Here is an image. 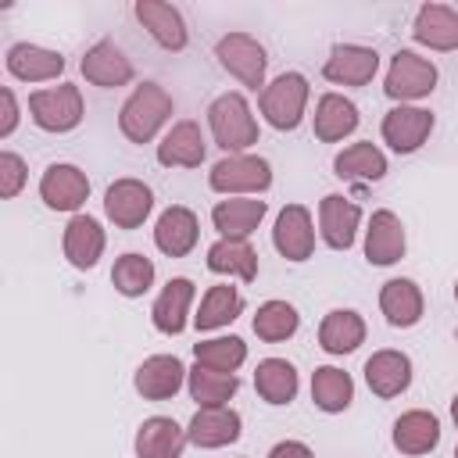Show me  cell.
Masks as SVG:
<instances>
[{
    "instance_id": "21",
    "label": "cell",
    "mask_w": 458,
    "mask_h": 458,
    "mask_svg": "<svg viewBox=\"0 0 458 458\" xmlns=\"http://www.w3.org/2000/svg\"><path fill=\"white\" fill-rule=\"evenodd\" d=\"M200 240V222L186 204H172L154 222V247L168 258H186Z\"/></svg>"
},
{
    "instance_id": "9",
    "label": "cell",
    "mask_w": 458,
    "mask_h": 458,
    "mask_svg": "<svg viewBox=\"0 0 458 458\" xmlns=\"http://www.w3.org/2000/svg\"><path fill=\"white\" fill-rule=\"evenodd\" d=\"M154 211V190L143 179H114L104 190V215L114 229H140Z\"/></svg>"
},
{
    "instance_id": "33",
    "label": "cell",
    "mask_w": 458,
    "mask_h": 458,
    "mask_svg": "<svg viewBox=\"0 0 458 458\" xmlns=\"http://www.w3.org/2000/svg\"><path fill=\"white\" fill-rule=\"evenodd\" d=\"M333 175L351 182H379L386 175V154L372 140H358L333 157Z\"/></svg>"
},
{
    "instance_id": "32",
    "label": "cell",
    "mask_w": 458,
    "mask_h": 458,
    "mask_svg": "<svg viewBox=\"0 0 458 458\" xmlns=\"http://www.w3.org/2000/svg\"><path fill=\"white\" fill-rule=\"evenodd\" d=\"M208 268L215 276H229L240 283H254L258 279V250L250 247V240H229L218 236L208 247Z\"/></svg>"
},
{
    "instance_id": "23",
    "label": "cell",
    "mask_w": 458,
    "mask_h": 458,
    "mask_svg": "<svg viewBox=\"0 0 458 458\" xmlns=\"http://www.w3.org/2000/svg\"><path fill=\"white\" fill-rule=\"evenodd\" d=\"M4 68L18 82H54L64 72V54L36 47V43H11L7 57H4Z\"/></svg>"
},
{
    "instance_id": "8",
    "label": "cell",
    "mask_w": 458,
    "mask_h": 458,
    "mask_svg": "<svg viewBox=\"0 0 458 458\" xmlns=\"http://www.w3.org/2000/svg\"><path fill=\"white\" fill-rule=\"evenodd\" d=\"M39 200L50 211L79 215L82 204L89 200V175L72 161H54L39 175Z\"/></svg>"
},
{
    "instance_id": "4",
    "label": "cell",
    "mask_w": 458,
    "mask_h": 458,
    "mask_svg": "<svg viewBox=\"0 0 458 458\" xmlns=\"http://www.w3.org/2000/svg\"><path fill=\"white\" fill-rule=\"evenodd\" d=\"M208 186L222 197H261L272 186V165L258 154H225L211 165Z\"/></svg>"
},
{
    "instance_id": "30",
    "label": "cell",
    "mask_w": 458,
    "mask_h": 458,
    "mask_svg": "<svg viewBox=\"0 0 458 458\" xmlns=\"http://www.w3.org/2000/svg\"><path fill=\"white\" fill-rule=\"evenodd\" d=\"M190 437L168 415H150L136 429V458H182Z\"/></svg>"
},
{
    "instance_id": "44",
    "label": "cell",
    "mask_w": 458,
    "mask_h": 458,
    "mask_svg": "<svg viewBox=\"0 0 458 458\" xmlns=\"http://www.w3.org/2000/svg\"><path fill=\"white\" fill-rule=\"evenodd\" d=\"M451 419H454V426H458V394L451 397Z\"/></svg>"
},
{
    "instance_id": "1",
    "label": "cell",
    "mask_w": 458,
    "mask_h": 458,
    "mask_svg": "<svg viewBox=\"0 0 458 458\" xmlns=\"http://www.w3.org/2000/svg\"><path fill=\"white\" fill-rule=\"evenodd\" d=\"M175 100L161 82H140L132 86V93L125 97L122 111H118V129L129 143H150L172 118Z\"/></svg>"
},
{
    "instance_id": "25",
    "label": "cell",
    "mask_w": 458,
    "mask_h": 458,
    "mask_svg": "<svg viewBox=\"0 0 458 458\" xmlns=\"http://www.w3.org/2000/svg\"><path fill=\"white\" fill-rule=\"evenodd\" d=\"M365 383L376 397L390 401V397H401L408 386H411V358L404 351H394V347H383L376 351L369 361H365Z\"/></svg>"
},
{
    "instance_id": "15",
    "label": "cell",
    "mask_w": 458,
    "mask_h": 458,
    "mask_svg": "<svg viewBox=\"0 0 458 458\" xmlns=\"http://www.w3.org/2000/svg\"><path fill=\"white\" fill-rule=\"evenodd\" d=\"M243 433V419L236 408L222 404V408H197L190 426H186V437L193 447L200 451H218V447H229L236 444Z\"/></svg>"
},
{
    "instance_id": "43",
    "label": "cell",
    "mask_w": 458,
    "mask_h": 458,
    "mask_svg": "<svg viewBox=\"0 0 458 458\" xmlns=\"http://www.w3.org/2000/svg\"><path fill=\"white\" fill-rule=\"evenodd\" d=\"M268 458H315V451L304 440H279V444H272Z\"/></svg>"
},
{
    "instance_id": "46",
    "label": "cell",
    "mask_w": 458,
    "mask_h": 458,
    "mask_svg": "<svg viewBox=\"0 0 458 458\" xmlns=\"http://www.w3.org/2000/svg\"><path fill=\"white\" fill-rule=\"evenodd\" d=\"M454 458H458V444H454Z\"/></svg>"
},
{
    "instance_id": "24",
    "label": "cell",
    "mask_w": 458,
    "mask_h": 458,
    "mask_svg": "<svg viewBox=\"0 0 458 458\" xmlns=\"http://www.w3.org/2000/svg\"><path fill=\"white\" fill-rule=\"evenodd\" d=\"M204 154H208V140L193 118L175 122L157 143V165L165 168H200Z\"/></svg>"
},
{
    "instance_id": "26",
    "label": "cell",
    "mask_w": 458,
    "mask_h": 458,
    "mask_svg": "<svg viewBox=\"0 0 458 458\" xmlns=\"http://www.w3.org/2000/svg\"><path fill=\"white\" fill-rule=\"evenodd\" d=\"M411 39L429 50H458V11L451 4H422L411 21Z\"/></svg>"
},
{
    "instance_id": "27",
    "label": "cell",
    "mask_w": 458,
    "mask_h": 458,
    "mask_svg": "<svg viewBox=\"0 0 458 458\" xmlns=\"http://www.w3.org/2000/svg\"><path fill=\"white\" fill-rule=\"evenodd\" d=\"M390 440L401 454H429L437 444H440V419L426 408H411V411H401L394 419V429H390Z\"/></svg>"
},
{
    "instance_id": "17",
    "label": "cell",
    "mask_w": 458,
    "mask_h": 458,
    "mask_svg": "<svg viewBox=\"0 0 458 458\" xmlns=\"http://www.w3.org/2000/svg\"><path fill=\"white\" fill-rule=\"evenodd\" d=\"M272 243H276V250L286 261H308L311 250H315V222H311V211L304 204H286L276 215Z\"/></svg>"
},
{
    "instance_id": "31",
    "label": "cell",
    "mask_w": 458,
    "mask_h": 458,
    "mask_svg": "<svg viewBox=\"0 0 458 458\" xmlns=\"http://www.w3.org/2000/svg\"><path fill=\"white\" fill-rule=\"evenodd\" d=\"M365 318L354 308H333L318 322V347L326 354H351L365 344Z\"/></svg>"
},
{
    "instance_id": "39",
    "label": "cell",
    "mask_w": 458,
    "mask_h": 458,
    "mask_svg": "<svg viewBox=\"0 0 458 458\" xmlns=\"http://www.w3.org/2000/svg\"><path fill=\"white\" fill-rule=\"evenodd\" d=\"M154 276H157L154 261L147 254H140V250H125L111 268V283H114V290L122 297H143L154 286Z\"/></svg>"
},
{
    "instance_id": "34",
    "label": "cell",
    "mask_w": 458,
    "mask_h": 458,
    "mask_svg": "<svg viewBox=\"0 0 458 458\" xmlns=\"http://www.w3.org/2000/svg\"><path fill=\"white\" fill-rule=\"evenodd\" d=\"M240 315H243V293L236 286H229V283H215V286L204 290L200 308L193 315V326L200 333H215V329H222L229 322H236Z\"/></svg>"
},
{
    "instance_id": "38",
    "label": "cell",
    "mask_w": 458,
    "mask_h": 458,
    "mask_svg": "<svg viewBox=\"0 0 458 458\" xmlns=\"http://www.w3.org/2000/svg\"><path fill=\"white\" fill-rule=\"evenodd\" d=\"M250 326H254L258 340L283 344V340H290L301 329V315H297V308L290 301H265V304H258Z\"/></svg>"
},
{
    "instance_id": "29",
    "label": "cell",
    "mask_w": 458,
    "mask_h": 458,
    "mask_svg": "<svg viewBox=\"0 0 458 458\" xmlns=\"http://www.w3.org/2000/svg\"><path fill=\"white\" fill-rule=\"evenodd\" d=\"M268 204L261 197H225V200H215L211 208V225L218 229V236H229V240H247L261 218H265Z\"/></svg>"
},
{
    "instance_id": "42",
    "label": "cell",
    "mask_w": 458,
    "mask_h": 458,
    "mask_svg": "<svg viewBox=\"0 0 458 458\" xmlns=\"http://www.w3.org/2000/svg\"><path fill=\"white\" fill-rule=\"evenodd\" d=\"M0 140H11L14 136V129H18V118H21V111H18V97H14V89L11 86H4L0 89Z\"/></svg>"
},
{
    "instance_id": "35",
    "label": "cell",
    "mask_w": 458,
    "mask_h": 458,
    "mask_svg": "<svg viewBox=\"0 0 458 458\" xmlns=\"http://www.w3.org/2000/svg\"><path fill=\"white\" fill-rule=\"evenodd\" d=\"M254 390L265 404H290L301 390V376L286 358H261L254 369Z\"/></svg>"
},
{
    "instance_id": "37",
    "label": "cell",
    "mask_w": 458,
    "mask_h": 458,
    "mask_svg": "<svg viewBox=\"0 0 458 458\" xmlns=\"http://www.w3.org/2000/svg\"><path fill=\"white\" fill-rule=\"evenodd\" d=\"M186 390L190 397L200 404V408H222L236 397L240 390V376L236 372H215V369H204V365H193L186 372Z\"/></svg>"
},
{
    "instance_id": "41",
    "label": "cell",
    "mask_w": 458,
    "mask_h": 458,
    "mask_svg": "<svg viewBox=\"0 0 458 458\" xmlns=\"http://www.w3.org/2000/svg\"><path fill=\"white\" fill-rule=\"evenodd\" d=\"M29 182V165L21 154L14 150H0V197L4 200H14Z\"/></svg>"
},
{
    "instance_id": "12",
    "label": "cell",
    "mask_w": 458,
    "mask_h": 458,
    "mask_svg": "<svg viewBox=\"0 0 458 458\" xmlns=\"http://www.w3.org/2000/svg\"><path fill=\"white\" fill-rule=\"evenodd\" d=\"M79 68H82V79L93 82V86H100V89H118V86H129V82L136 79L132 61H129L125 50H122L118 43H111V39H97V43L82 54Z\"/></svg>"
},
{
    "instance_id": "40",
    "label": "cell",
    "mask_w": 458,
    "mask_h": 458,
    "mask_svg": "<svg viewBox=\"0 0 458 458\" xmlns=\"http://www.w3.org/2000/svg\"><path fill=\"white\" fill-rule=\"evenodd\" d=\"M193 358L204 369L215 372H236L247 361V344L240 336H208L200 344H193Z\"/></svg>"
},
{
    "instance_id": "13",
    "label": "cell",
    "mask_w": 458,
    "mask_h": 458,
    "mask_svg": "<svg viewBox=\"0 0 458 458\" xmlns=\"http://www.w3.org/2000/svg\"><path fill=\"white\" fill-rule=\"evenodd\" d=\"M361 208L344 193H326L318 200V236L333 250H351L358 240Z\"/></svg>"
},
{
    "instance_id": "16",
    "label": "cell",
    "mask_w": 458,
    "mask_h": 458,
    "mask_svg": "<svg viewBox=\"0 0 458 458\" xmlns=\"http://www.w3.org/2000/svg\"><path fill=\"white\" fill-rule=\"evenodd\" d=\"M379 72V54L361 43H336L322 64V75L333 86H365Z\"/></svg>"
},
{
    "instance_id": "3",
    "label": "cell",
    "mask_w": 458,
    "mask_h": 458,
    "mask_svg": "<svg viewBox=\"0 0 458 458\" xmlns=\"http://www.w3.org/2000/svg\"><path fill=\"white\" fill-rule=\"evenodd\" d=\"M308 97H311V86L301 72H283L276 75L272 82H265L261 97H258V107L265 114V122L279 132H293L301 122H304V111H308Z\"/></svg>"
},
{
    "instance_id": "2",
    "label": "cell",
    "mask_w": 458,
    "mask_h": 458,
    "mask_svg": "<svg viewBox=\"0 0 458 458\" xmlns=\"http://www.w3.org/2000/svg\"><path fill=\"white\" fill-rule=\"evenodd\" d=\"M208 129L211 140L225 150V154H247L258 143V118L247 104L243 93H218L208 104Z\"/></svg>"
},
{
    "instance_id": "10",
    "label": "cell",
    "mask_w": 458,
    "mask_h": 458,
    "mask_svg": "<svg viewBox=\"0 0 458 458\" xmlns=\"http://www.w3.org/2000/svg\"><path fill=\"white\" fill-rule=\"evenodd\" d=\"M433 132V114L415 104H397L383 114L379 136L394 154H415Z\"/></svg>"
},
{
    "instance_id": "47",
    "label": "cell",
    "mask_w": 458,
    "mask_h": 458,
    "mask_svg": "<svg viewBox=\"0 0 458 458\" xmlns=\"http://www.w3.org/2000/svg\"><path fill=\"white\" fill-rule=\"evenodd\" d=\"M454 340H458V329H454Z\"/></svg>"
},
{
    "instance_id": "28",
    "label": "cell",
    "mask_w": 458,
    "mask_h": 458,
    "mask_svg": "<svg viewBox=\"0 0 458 458\" xmlns=\"http://www.w3.org/2000/svg\"><path fill=\"white\" fill-rule=\"evenodd\" d=\"M358 122H361L358 104L347 100L344 93H322L318 104H315V114H311L315 140H322V143H340V140H347V136L358 129Z\"/></svg>"
},
{
    "instance_id": "14",
    "label": "cell",
    "mask_w": 458,
    "mask_h": 458,
    "mask_svg": "<svg viewBox=\"0 0 458 458\" xmlns=\"http://www.w3.org/2000/svg\"><path fill=\"white\" fill-rule=\"evenodd\" d=\"M408 250V233H404V222L390 211V208H379L369 215V229H365V261L369 265H397Z\"/></svg>"
},
{
    "instance_id": "6",
    "label": "cell",
    "mask_w": 458,
    "mask_h": 458,
    "mask_svg": "<svg viewBox=\"0 0 458 458\" xmlns=\"http://www.w3.org/2000/svg\"><path fill=\"white\" fill-rule=\"evenodd\" d=\"M437 79H440V72L429 57H422L415 50H397L383 75V93L397 104H415L437 89Z\"/></svg>"
},
{
    "instance_id": "11",
    "label": "cell",
    "mask_w": 458,
    "mask_h": 458,
    "mask_svg": "<svg viewBox=\"0 0 458 458\" xmlns=\"http://www.w3.org/2000/svg\"><path fill=\"white\" fill-rule=\"evenodd\" d=\"M186 365L175 354H150L132 372V386L143 401H172L186 386Z\"/></svg>"
},
{
    "instance_id": "7",
    "label": "cell",
    "mask_w": 458,
    "mask_h": 458,
    "mask_svg": "<svg viewBox=\"0 0 458 458\" xmlns=\"http://www.w3.org/2000/svg\"><path fill=\"white\" fill-rule=\"evenodd\" d=\"M215 57L218 64L247 89H265V72H268V57H265V47L250 36V32H225L218 43H215Z\"/></svg>"
},
{
    "instance_id": "36",
    "label": "cell",
    "mask_w": 458,
    "mask_h": 458,
    "mask_svg": "<svg viewBox=\"0 0 458 458\" xmlns=\"http://www.w3.org/2000/svg\"><path fill=\"white\" fill-rule=\"evenodd\" d=\"M311 401L326 415L347 411L351 401H354V379H351V372H344L336 365H318L311 372Z\"/></svg>"
},
{
    "instance_id": "20",
    "label": "cell",
    "mask_w": 458,
    "mask_h": 458,
    "mask_svg": "<svg viewBox=\"0 0 458 458\" xmlns=\"http://www.w3.org/2000/svg\"><path fill=\"white\" fill-rule=\"evenodd\" d=\"M193 297H197L193 279H186V276L168 279V283L161 286V293L154 297V304H150V322H154V329L165 333V336H179V333L190 326V304H193Z\"/></svg>"
},
{
    "instance_id": "22",
    "label": "cell",
    "mask_w": 458,
    "mask_h": 458,
    "mask_svg": "<svg viewBox=\"0 0 458 458\" xmlns=\"http://www.w3.org/2000/svg\"><path fill=\"white\" fill-rule=\"evenodd\" d=\"M379 311L386 318V326L394 329H411L422 322V311H426V297L419 290L415 279H404V276H394L379 286Z\"/></svg>"
},
{
    "instance_id": "18",
    "label": "cell",
    "mask_w": 458,
    "mask_h": 458,
    "mask_svg": "<svg viewBox=\"0 0 458 458\" xmlns=\"http://www.w3.org/2000/svg\"><path fill=\"white\" fill-rule=\"evenodd\" d=\"M104 247H107L104 225H100L93 215L79 211V215H72V218H68L64 233H61V250H64V258H68V265H72V268L89 272V268L100 261Z\"/></svg>"
},
{
    "instance_id": "19",
    "label": "cell",
    "mask_w": 458,
    "mask_h": 458,
    "mask_svg": "<svg viewBox=\"0 0 458 458\" xmlns=\"http://www.w3.org/2000/svg\"><path fill=\"white\" fill-rule=\"evenodd\" d=\"M132 14H136V21L154 36L157 47H165V50H172V54L186 50L190 29H186L179 7H172V4H165V0H136V4H132Z\"/></svg>"
},
{
    "instance_id": "45",
    "label": "cell",
    "mask_w": 458,
    "mask_h": 458,
    "mask_svg": "<svg viewBox=\"0 0 458 458\" xmlns=\"http://www.w3.org/2000/svg\"><path fill=\"white\" fill-rule=\"evenodd\" d=\"M454 301H458V279H454Z\"/></svg>"
},
{
    "instance_id": "5",
    "label": "cell",
    "mask_w": 458,
    "mask_h": 458,
    "mask_svg": "<svg viewBox=\"0 0 458 458\" xmlns=\"http://www.w3.org/2000/svg\"><path fill=\"white\" fill-rule=\"evenodd\" d=\"M82 114H86V104H82V89L75 82H57V86L29 93V118L43 132H72V129H79Z\"/></svg>"
}]
</instances>
